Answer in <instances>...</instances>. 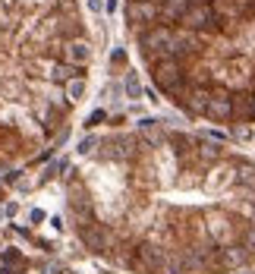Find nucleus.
Wrapping results in <instances>:
<instances>
[{
    "mask_svg": "<svg viewBox=\"0 0 255 274\" xmlns=\"http://www.w3.org/2000/svg\"><path fill=\"white\" fill-rule=\"evenodd\" d=\"M91 38L79 0H0V170L63 139Z\"/></svg>",
    "mask_w": 255,
    "mask_h": 274,
    "instance_id": "3",
    "label": "nucleus"
},
{
    "mask_svg": "<svg viewBox=\"0 0 255 274\" xmlns=\"http://www.w3.org/2000/svg\"><path fill=\"white\" fill-rule=\"evenodd\" d=\"M126 95H129V98H142V82H139V73L136 70L126 73Z\"/></svg>",
    "mask_w": 255,
    "mask_h": 274,
    "instance_id": "4",
    "label": "nucleus"
},
{
    "mask_svg": "<svg viewBox=\"0 0 255 274\" xmlns=\"http://www.w3.org/2000/svg\"><path fill=\"white\" fill-rule=\"evenodd\" d=\"M151 85L183 117L255 123V0H123Z\"/></svg>",
    "mask_w": 255,
    "mask_h": 274,
    "instance_id": "2",
    "label": "nucleus"
},
{
    "mask_svg": "<svg viewBox=\"0 0 255 274\" xmlns=\"http://www.w3.org/2000/svg\"><path fill=\"white\" fill-rule=\"evenodd\" d=\"M66 218L126 274H233L255 265V161L224 142L142 120L85 136L63 177Z\"/></svg>",
    "mask_w": 255,
    "mask_h": 274,
    "instance_id": "1",
    "label": "nucleus"
},
{
    "mask_svg": "<svg viewBox=\"0 0 255 274\" xmlns=\"http://www.w3.org/2000/svg\"><path fill=\"white\" fill-rule=\"evenodd\" d=\"M32 220H35V224H41V220H44V211L35 208V211H32Z\"/></svg>",
    "mask_w": 255,
    "mask_h": 274,
    "instance_id": "7",
    "label": "nucleus"
},
{
    "mask_svg": "<svg viewBox=\"0 0 255 274\" xmlns=\"http://www.w3.org/2000/svg\"><path fill=\"white\" fill-rule=\"evenodd\" d=\"M0 199H3V192H0Z\"/></svg>",
    "mask_w": 255,
    "mask_h": 274,
    "instance_id": "8",
    "label": "nucleus"
},
{
    "mask_svg": "<svg viewBox=\"0 0 255 274\" xmlns=\"http://www.w3.org/2000/svg\"><path fill=\"white\" fill-rule=\"evenodd\" d=\"M101 120H107V110H95V113H91L89 120H85V126H89V129H91V126H98V123H101Z\"/></svg>",
    "mask_w": 255,
    "mask_h": 274,
    "instance_id": "5",
    "label": "nucleus"
},
{
    "mask_svg": "<svg viewBox=\"0 0 255 274\" xmlns=\"http://www.w3.org/2000/svg\"><path fill=\"white\" fill-rule=\"evenodd\" d=\"M110 63L113 66H126V51H113V54H110Z\"/></svg>",
    "mask_w": 255,
    "mask_h": 274,
    "instance_id": "6",
    "label": "nucleus"
}]
</instances>
